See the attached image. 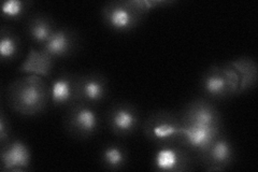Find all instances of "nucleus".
<instances>
[{
    "mask_svg": "<svg viewBox=\"0 0 258 172\" xmlns=\"http://www.w3.org/2000/svg\"><path fill=\"white\" fill-rule=\"evenodd\" d=\"M101 15L111 29L125 32L138 26L144 14L135 9L129 0H125L107 4L101 9Z\"/></svg>",
    "mask_w": 258,
    "mask_h": 172,
    "instance_id": "5",
    "label": "nucleus"
},
{
    "mask_svg": "<svg viewBox=\"0 0 258 172\" xmlns=\"http://www.w3.org/2000/svg\"><path fill=\"white\" fill-rule=\"evenodd\" d=\"M102 166L109 170L122 169L128 161V153L123 145L110 143L103 146L100 153Z\"/></svg>",
    "mask_w": 258,
    "mask_h": 172,
    "instance_id": "18",
    "label": "nucleus"
},
{
    "mask_svg": "<svg viewBox=\"0 0 258 172\" xmlns=\"http://www.w3.org/2000/svg\"><path fill=\"white\" fill-rule=\"evenodd\" d=\"M191 158L185 147L179 143L160 145L153 158V165L158 171L181 172L190 168Z\"/></svg>",
    "mask_w": 258,
    "mask_h": 172,
    "instance_id": "7",
    "label": "nucleus"
},
{
    "mask_svg": "<svg viewBox=\"0 0 258 172\" xmlns=\"http://www.w3.org/2000/svg\"><path fill=\"white\" fill-rule=\"evenodd\" d=\"M129 4H131L135 9L144 14L147 11L153 9V8L168 4V2H160V0H129Z\"/></svg>",
    "mask_w": 258,
    "mask_h": 172,
    "instance_id": "21",
    "label": "nucleus"
},
{
    "mask_svg": "<svg viewBox=\"0 0 258 172\" xmlns=\"http://www.w3.org/2000/svg\"><path fill=\"white\" fill-rule=\"evenodd\" d=\"M221 135V127H208L194 124H184L177 143L189 150L203 154Z\"/></svg>",
    "mask_w": 258,
    "mask_h": 172,
    "instance_id": "8",
    "label": "nucleus"
},
{
    "mask_svg": "<svg viewBox=\"0 0 258 172\" xmlns=\"http://www.w3.org/2000/svg\"><path fill=\"white\" fill-rule=\"evenodd\" d=\"M21 50V42L19 37L10 29L3 28L0 37V56L3 61L14 60Z\"/></svg>",
    "mask_w": 258,
    "mask_h": 172,
    "instance_id": "19",
    "label": "nucleus"
},
{
    "mask_svg": "<svg viewBox=\"0 0 258 172\" xmlns=\"http://www.w3.org/2000/svg\"><path fill=\"white\" fill-rule=\"evenodd\" d=\"M184 124H194L208 127H221L220 113L215 106L205 99L190 102L181 119Z\"/></svg>",
    "mask_w": 258,
    "mask_h": 172,
    "instance_id": "11",
    "label": "nucleus"
},
{
    "mask_svg": "<svg viewBox=\"0 0 258 172\" xmlns=\"http://www.w3.org/2000/svg\"><path fill=\"white\" fill-rule=\"evenodd\" d=\"M50 97L54 105H71L78 102L77 76L62 73L50 87Z\"/></svg>",
    "mask_w": 258,
    "mask_h": 172,
    "instance_id": "13",
    "label": "nucleus"
},
{
    "mask_svg": "<svg viewBox=\"0 0 258 172\" xmlns=\"http://www.w3.org/2000/svg\"><path fill=\"white\" fill-rule=\"evenodd\" d=\"M233 155L235 154L230 141L220 135L203 154H200V158L209 171L224 170L232 163Z\"/></svg>",
    "mask_w": 258,
    "mask_h": 172,
    "instance_id": "10",
    "label": "nucleus"
},
{
    "mask_svg": "<svg viewBox=\"0 0 258 172\" xmlns=\"http://www.w3.org/2000/svg\"><path fill=\"white\" fill-rule=\"evenodd\" d=\"M64 126L72 137L87 139L98 130L99 117L93 108V104L76 102L70 105L66 114Z\"/></svg>",
    "mask_w": 258,
    "mask_h": 172,
    "instance_id": "4",
    "label": "nucleus"
},
{
    "mask_svg": "<svg viewBox=\"0 0 258 172\" xmlns=\"http://www.w3.org/2000/svg\"><path fill=\"white\" fill-rule=\"evenodd\" d=\"M235 69L240 79L239 94L256 86L257 83V64L249 57H241L239 60L228 62Z\"/></svg>",
    "mask_w": 258,
    "mask_h": 172,
    "instance_id": "17",
    "label": "nucleus"
},
{
    "mask_svg": "<svg viewBox=\"0 0 258 172\" xmlns=\"http://www.w3.org/2000/svg\"><path fill=\"white\" fill-rule=\"evenodd\" d=\"M53 66V59L43 50L30 48L26 61L22 64L19 71L39 77H48Z\"/></svg>",
    "mask_w": 258,
    "mask_h": 172,
    "instance_id": "15",
    "label": "nucleus"
},
{
    "mask_svg": "<svg viewBox=\"0 0 258 172\" xmlns=\"http://www.w3.org/2000/svg\"><path fill=\"white\" fill-rule=\"evenodd\" d=\"M0 160L5 171L27 170L30 165L28 146L21 140L8 142L2 146Z\"/></svg>",
    "mask_w": 258,
    "mask_h": 172,
    "instance_id": "12",
    "label": "nucleus"
},
{
    "mask_svg": "<svg viewBox=\"0 0 258 172\" xmlns=\"http://www.w3.org/2000/svg\"><path fill=\"white\" fill-rule=\"evenodd\" d=\"M108 94L107 79L98 73L77 76L78 102L93 104L106 98Z\"/></svg>",
    "mask_w": 258,
    "mask_h": 172,
    "instance_id": "9",
    "label": "nucleus"
},
{
    "mask_svg": "<svg viewBox=\"0 0 258 172\" xmlns=\"http://www.w3.org/2000/svg\"><path fill=\"white\" fill-rule=\"evenodd\" d=\"M56 30L55 24L50 16L44 14H36L27 22V32L32 41L41 45L47 42Z\"/></svg>",
    "mask_w": 258,
    "mask_h": 172,
    "instance_id": "16",
    "label": "nucleus"
},
{
    "mask_svg": "<svg viewBox=\"0 0 258 172\" xmlns=\"http://www.w3.org/2000/svg\"><path fill=\"white\" fill-rule=\"evenodd\" d=\"M8 99L14 111L34 116L43 111L51 99L50 87L46 86L42 77L30 75L9 86Z\"/></svg>",
    "mask_w": 258,
    "mask_h": 172,
    "instance_id": "1",
    "label": "nucleus"
},
{
    "mask_svg": "<svg viewBox=\"0 0 258 172\" xmlns=\"http://www.w3.org/2000/svg\"><path fill=\"white\" fill-rule=\"evenodd\" d=\"M27 9V3L22 0H8L5 2L2 7V13L5 18L9 20L20 19L25 14Z\"/></svg>",
    "mask_w": 258,
    "mask_h": 172,
    "instance_id": "20",
    "label": "nucleus"
},
{
    "mask_svg": "<svg viewBox=\"0 0 258 172\" xmlns=\"http://www.w3.org/2000/svg\"><path fill=\"white\" fill-rule=\"evenodd\" d=\"M10 141V127L5 114L2 113V116H0V142H2V146Z\"/></svg>",
    "mask_w": 258,
    "mask_h": 172,
    "instance_id": "22",
    "label": "nucleus"
},
{
    "mask_svg": "<svg viewBox=\"0 0 258 172\" xmlns=\"http://www.w3.org/2000/svg\"><path fill=\"white\" fill-rule=\"evenodd\" d=\"M107 123L113 134L119 137H127L134 134L138 128L140 114L133 104L117 102L108 110Z\"/></svg>",
    "mask_w": 258,
    "mask_h": 172,
    "instance_id": "6",
    "label": "nucleus"
},
{
    "mask_svg": "<svg viewBox=\"0 0 258 172\" xmlns=\"http://www.w3.org/2000/svg\"><path fill=\"white\" fill-rule=\"evenodd\" d=\"M182 120L166 111L156 112L145 121L143 132L149 140L156 144L166 145L177 143L182 134Z\"/></svg>",
    "mask_w": 258,
    "mask_h": 172,
    "instance_id": "3",
    "label": "nucleus"
},
{
    "mask_svg": "<svg viewBox=\"0 0 258 172\" xmlns=\"http://www.w3.org/2000/svg\"><path fill=\"white\" fill-rule=\"evenodd\" d=\"M77 35L69 28L56 29L52 37L41 47L52 59L68 56L75 52L77 46Z\"/></svg>",
    "mask_w": 258,
    "mask_h": 172,
    "instance_id": "14",
    "label": "nucleus"
},
{
    "mask_svg": "<svg viewBox=\"0 0 258 172\" xmlns=\"http://www.w3.org/2000/svg\"><path fill=\"white\" fill-rule=\"evenodd\" d=\"M204 93L211 99H224L239 94L240 79L229 63L209 68L201 80Z\"/></svg>",
    "mask_w": 258,
    "mask_h": 172,
    "instance_id": "2",
    "label": "nucleus"
}]
</instances>
